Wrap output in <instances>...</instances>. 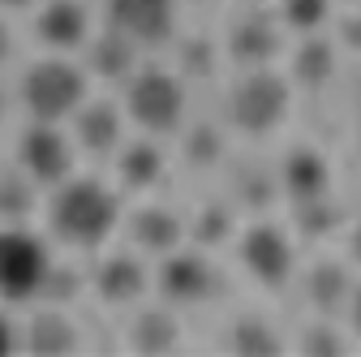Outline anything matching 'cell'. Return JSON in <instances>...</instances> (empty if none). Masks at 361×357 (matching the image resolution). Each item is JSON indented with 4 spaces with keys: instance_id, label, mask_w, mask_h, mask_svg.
<instances>
[{
    "instance_id": "cell-1",
    "label": "cell",
    "mask_w": 361,
    "mask_h": 357,
    "mask_svg": "<svg viewBox=\"0 0 361 357\" xmlns=\"http://www.w3.org/2000/svg\"><path fill=\"white\" fill-rule=\"evenodd\" d=\"M43 219L65 250H104L112 233L125 224L121 190L99 181V176H69V181L48 190Z\"/></svg>"
},
{
    "instance_id": "cell-2",
    "label": "cell",
    "mask_w": 361,
    "mask_h": 357,
    "mask_svg": "<svg viewBox=\"0 0 361 357\" xmlns=\"http://www.w3.org/2000/svg\"><path fill=\"white\" fill-rule=\"evenodd\" d=\"M90 99V78L82 69V61L48 52L26 65L22 82H18V104L26 112V121H56L65 125L82 104Z\"/></svg>"
},
{
    "instance_id": "cell-3",
    "label": "cell",
    "mask_w": 361,
    "mask_h": 357,
    "mask_svg": "<svg viewBox=\"0 0 361 357\" xmlns=\"http://www.w3.org/2000/svg\"><path fill=\"white\" fill-rule=\"evenodd\" d=\"M293 82L276 69H241L233 86L224 91V125L241 138H267L288 121Z\"/></svg>"
},
{
    "instance_id": "cell-4",
    "label": "cell",
    "mask_w": 361,
    "mask_h": 357,
    "mask_svg": "<svg viewBox=\"0 0 361 357\" xmlns=\"http://www.w3.org/2000/svg\"><path fill=\"white\" fill-rule=\"evenodd\" d=\"M190 112V82L164 65H138L125 82V116L151 138L180 133Z\"/></svg>"
},
{
    "instance_id": "cell-5",
    "label": "cell",
    "mask_w": 361,
    "mask_h": 357,
    "mask_svg": "<svg viewBox=\"0 0 361 357\" xmlns=\"http://www.w3.org/2000/svg\"><path fill=\"white\" fill-rule=\"evenodd\" d=\"M52 250L26 224H0V301L26 305L39 301V289L48 280Z\"/></svg>"
},
{
    "instance_id": "cell-6",
    "label": "cell",
    "mask_w": 361,
    "mask_h": 357,
    "mask_svg": "<svg viewBox=\"0 0 361 357\" xmlns=\"http://www.w3.org/2000/svg\"><path fill=\"white\" fill-rule=\"evenodd\" d=\"M155 289H159L164 305H172V310H198L219 297L224 280L202 246H176L155 267Z\"/></svg>"
},
{
    "instance_id": "cell-7",
    "label": "cell",
    "mask_w": 361,
    "mask_h": 357,
    "mask_svg": "<svg viewBox=\"0 0 361 357\" xmlns=\"http://www.w3.org/2000/svg\"><path fill=\"white\" fill-rule=\"evenodd\" d=\"M13 164L30 176L39 190H52V186L69 181L73 164H78L73 133H65L56 121H26V129L13 143Z\"/></svg>"
},
{
    "instance_id": "cell-8",
    "label": "cell",
    "mask_w": 361,
    "mask_h": 357,
    "mask_svg": "<svg viewBox=\"0 0 361 357\" xmlns=\"http://www.w3.org/2000/svg\"><path fill=\"white\" fill-rule=\"evenodd\" d=\"M237 258L245 276L262 289H284L297 276V246L293 233L271 224V219H254L237 233Z\"/></svg>"
},
{
    "instance_id": "cell-9",
    "label": "cell",
    "mask_w": 361,
    "mask_h": 357,
    "mask_svg": "<svg viewBox=\"0 0 361 357\" xmlns=\"http://www.w3.org/2000/svg\"><path fill=\"white\" fill-rule=\"evenodd\" d=\"M284 52V22L276 18V9H241L228 30H224V56L241 69H267Z\"/></svg>"
},
{
    "instance_id": "cell-10",
    "label": "cell",
    "mask_w": 361,
    "mask_h": 357,
    "mask_svg": "<svg viewBox=\"0 0 361 357\" xmlns=\"http://www.w3.org/2000/svg\"><path fill=\"white\" fill-rule=\"evenodd\" d=\"M86 289L112 310H133L151 289V272H147L138 250H112V254L95 258V267L86 276Z\"/></svg>"
},
{
    "instance_id": "cell-11",
    "label": "cell",
    "mask_w": 361,
    "mask_h": 357,
    "mask_svg": "<svg viewBox=\"0 0 361 357\" xmlns=\"http://www.w3.org/2000/svg\"><path fill=\"white\" fill-rule=\"evenodd\" d=\"M104 26L138 48H164L176 39V0H104Z\"/></svg>"
},
{
    "instance_id": "cell-12",
    "label": "cell",
    "mask_w": 361,
    "mask_h": 357,
    "mask_svg": "<svg viewBox=\"0 0 361 357\" xmlns=\"http://www.w3.org/2000/svg\"><path fill=\"white\" fill-rule=\"evenodd\" d=\"M125 108L112 99H86L73 116H69V133H73V147L86 155H99L112 159L125 143Z\"/></svg>"
},
{
    "instance_id": "cell-13",
    "label": "cell",
    "mask_w": 361,
    "mask_h": 357,
    "mask_svg": "<svg viewBox=\"0 0 361 357\" xmlns=\"http://www.w3.org/2000/svg\"><path fill=\"white\" fill-rule=\"evenodd\" d=\"M125 233H129V250L138 254H151V258H164L172 254L176 246H185V215L164 207V202H142L125 215Z\"/></svg>"
},
{
    "instance_id": "cell-14",
    "label": "cell",
    "mask_w": 361,
    "mask_h": 357,
    "mask_svg": "<svg viewBox=\"0 0 361 357\" xmlns=\"http://www.w3.org/2000/svg\"><path fill=\"white\" fill-rule=\"evenodd\" d=\"M90 35H95L90 30V9L82 5V0H39L35 39L48 52H61V56L82 52Z\"/></svg>"
},
{
    "instance_id": "cell-15",
    "label": "cell",
    "mask_w": 361,
    "mask_h": 357,
    "mask_svg": "<svg viewBox=\"0 0 361 357\" xmlns=\"http://www.w3.org/2000/svg\"><path fill=\"white\" fill-rule=\"evenodd\" d=\"M276 181L288 202H310L331 194V159L319 147H288L276 164Z\"/></svg>"
},
{
    "instance_id": "cell-16",
    "label": "cell",
    "mask_w": 361,
    "mask_h": 357,
    "mask_svg": "<svg viewBox=\"0 0 361 357\" xmlns=\"http://www.w3.org/2000/svg\"><path fill=\"white\" fill-rule=\"evenodd\" d=\"M138 65H142V48L133 39H125L121 30H112V26H104L99 35H90L86 48H82L86 78H99V82H112V86H125Z\"/></svg>"
},
{
    "instance_id": "cell-17",
    "label": "cell",
    "mask_w": 361,
    "mask_h": 357,
    "mask_svg": "<svg viewBox=\"0 0 361 357\" xmlns=\"http://www.w3.org/2000/svg\"><path fill=\"white\" fill-rule=\"evenodd\" d=\"M112 168H116V186L121 190H129V194H151V190H159L164 172H168V155H164L159 138L142 133V138L121 143V151L112 155Z\"/></svg>"
},
{
    "instance_id": "cell-18",
    "label": "cell",
    "mask_w": 361,
    "mask_h": 357,
    "mask_svg": "<svg viewBox=\"0 0 361 357\" xmlns=\"http://www.w3.org/2000/svg\"><path fill=\"white\" fill-rule=\"evenodd\" d=\"M336 69H340V43L327 39L323 30L319 35H301V43L288 56V82L297 91H327Z\"/></svg>"
},
{
    "instance_id": "cell-19",
    "label": "cell",
    "mask_w": 361,
    "mask_h": 357,
    "mask_svg": "<svg viewBox=\"0 0 361 357\" xmlns=\"http://www.w3.org/2000/svg\"><path fill=\"white\" fill-rule=\"evenodd\" d=\"M353 272H348V262L340 258H319V262H310L305 267V276H301V293L310 301L314 315H323V319H340L344 315V301L353 293Z\"/></svg>"
},
{
    "instance_id": "cell-20",
    "label": "cell",
    "mask_w": 361,
    "mask_h": 357,
    "mask_svg": "<svg viewBox=\"0 0 361 357\" xmlns=\"http://www.w3.org/2000/svg\"><path fill=\"white\" fill-rule=\"evenodd\" d=\"M22 349L43 353V357H61V353L82 349V336H78V323L65 315V305H39L22 323Z\"/></svg>"
},
{
    "instance_id": "cell-21",
    "label": "cell",
    "mask_w": 361,
    "mask_h": 357,
    "mask_svg": "<svg viewBox=\"0 0 361 357\" xmlns=\"http://www.w3.org/2000/svg\"><path fill=\"white\" fill-rule=\"evenodd\" d=\"M125 340L133 353H172L180 349V323L172 305H142L133 310V319L125 327Z\"/></svg>"
},
{
    "instance_id": "cell-22",
    "label": "cell",
    "mask_w": 361,
    "mask_h": 357,
    "mask_svg": "<svg viewBox=\"0 0 361 357\" xmlns=\"http://www.w3.org/2000/svg\"><path fill=\"white\" fill-rule=\"evenodd\" d=\"M180 159L198 172H211L219 164H228V125L219 121H194L180 125Z\"/></svg>"
},
{
    "instance_id": "cell-23",
    "label": "cell",
    "mask_w": 361,
    "mask_h": 357,
    "mask_svg": "<svg viewBox=\"0 0 361 357\" xmlns=\"http://www.w3.org/2000/svg\"><path fill=\"white\" fill-rule=\"evenodd\" d=\"M224 349L241 353V357H271V353H284L288 340L262 315H241V319H233L228 327H224Z\"/></svg>"
},
{
    "instance_id": "cell-24",
    "label": "cell",
    "mask_w": 361,
    "mask_h": 357,
    "mask_svg": "<svg viewBox=\"0 0 361 357\" xmlns=\"http://www.w3.org/2000/svg\"><path fill=\"white\" fill-rule=\"evenodd\" d=\"M185 233L202 250H215L224 241H233L237 237V207H233V198H211V202H202L194 211V219H185Z\"/></svg>"
},
{
    "instance_id": "cell-25",
    "label": "cell",
    "mask_w": 361,
    "mask_h": 357,
    "mask_svg": "<svg viewBox=\"0 0 361 357\" xmlns=\"http://www.w3.org/2000/svg\"><path fill=\"white\" fill-rule=\"evenodd\" d=\"M224 65V43H215L211 35H185V39H176V73L185 78V82H207L215 78Z\"/></svg>"
},
{
    "instance_id": "cell-26",
    "label": "cell",
    "mask_w": 361,
    "mask_h": 357,
    "mask_svg": "<svg viewBox=\"0 0 361 357\" xmlns=\"http://www.w3.org/2000/svg\"><path fill=\"white\" fill-rule=\"evenodd\" d=\"M293 229L305 241H327L344 229V207L331 194L310 198V202H293Z\"/></svg>"
},
{
    "instance_id": "cell-27",
    "label": "cell",
    "mask_w": 361,
    "mask_h": 357,
    "mask_svg": "<svg viewBox=\"0 0 361 357\" xmlns=\"http://www.w3.org/2000/svg\"><path fill=\"white\" fill-rule=\"evenodd\" d=\"M35 207H39V186L18 164L0 168V224H26Z\"/></svg>"
},
{
    "instance_id": "cell-28",
    "label": "cell",
    "mask_w": 361,
    "mask_h": 357,
    "mask_svg": "<svg viewBox=\"0 0 361 357\" xmlns=\"http://www.w3.org/2000/svg\"><path fill=\"white\" fill-rule=\"evenodd\" d=\"M276 194H280L276 168H262V164H237L233 168V207L262 211V207H271Z\"/></svg>"
},
{
    "instance_id": "cell-29",
    "label": "cell",
    "mask_w": 361,
    "mask_h": 357,
    "mask_svg": "<svg viewBox=\"0 0 361 357\" xmlns=\"http://www.w3.org/2000/svg\"><path fill=\"white\" fill-rule=\"evenodd\" d=\"M348 344H353L348 327H340L336 319H323V315L314 319V323H305V332L297 336V349L305 357H340Z\"/></svg>"
},
{
    "instance_id": "cell-30",
    "label": "cell",
    "mask_w": 361,
    "mask_h": 357,
    "mask_svg": "<svg viewBox=\"0 0 361 357\" xmlns=\"http://www.w3.org/2000/svg\"><path fill=\"white\" fill-rule=\"evenodd\" d=\"M276 18L293 35H319L331 22V0H280Z\"/></svg>"
},
{
    "instance_id": "cell-31",
    "label": "cell",
    "mask_w": 361,
    "mask_h": 357,
    "mask_svg": "<svg viewBox=\"0 0 361 357\" xmlns=\"http://www.w3.org/2000/svg\"><path fill=\"white\" fill-rule=\"evenodd\" d=\"M82 289H86V276L78 272V267H65V262L52 258L48 280H43V289H39V305H69Z\"/></svg>"
},
{
    "instance_id": "cell-32",
    "label": "cell",
    "mask_w": 361,
    "mask_h": 357,
    "mask_svg": "<svg viewBox=\"0 0 361 357\" xmlns=\"http://www.w3.org/2000/svg\"><path fill=\"white\" fill-rule=\"evenodd\" d=\"M22 349V323H13V315L5 310V301H0V357Z\"/></svg>"
},
{
    "instance_id": "cell-33",
    "label": "cell",
    "mask_w": 361,
    "mask_h": 357,
    "mask_svg": "<svg viewBox=\"0 0 361 357\" xmlns=\"http://www.w3.org/2000/svg\"><path fill=\"white\" fill-rule=\"evenodd\" d=\"M336 43H340V48H348V52H361V13H344L340 18Z\"/></svg>"
},
{
    "instance_id": "cell-34",
    "label": "cell",
    "mask_w": 361,
    "mask_h": 357,
    "mask_svg": "<svg viewBox=\"0 0 361 357\" xmlns=\"http://www.w3.org/2000/svg\"><path fill=\"white\" fill-rule=\"evenodd\" d=\"M344 327H348V336L353 340H361V280L353 284V293H348V301H344Z\"/></svg>"
},
{
    "instance_id": "cell-35",
    "label": "cell",
    "mask_w": 361,
    "mask_h": 357,
    "mask_svg": "<svg viewBox=\"0 0 361 357\" xmlns=\"http://www.w3.org/2000/svg\"><path fill=\"white\" fill-rule=\"evenodd\" d=\"M344 246H348V262H353V267H361V219H353V229H348Z\"/></svg>"
},
{
    "instance_id": "cell-36",
    "label": "cell",
    "mask_w": 361,
    "mask_h": 357,
    "mask_svg": "<svg viewBox=\"0 0 361 357\" xmlns=\"http://www.w3.org/2000/svg\"><path fill=\"white\" fill-rule=\"evenodd\" d=\"M9 61H13V30H9V22H0V69Z\"/></svg>"
},
{
    "instance_id": "cell-37",
    "label": "cell",
    "mask_w": 361,
    "mask_h": 357,
    "mask_svg": "<svg viewBox=\"0 0 361 357\" xmlns=\"http://www.w3.org/2000/svg\"><path fill=\"white\" fill-rule=\"evenodd\" d=\"M9 108H13V95L0 86V125H5V116H9Z\"/></svg>"
},
{
    "instance_id": "cell-38",
    "label": "cell",
    "mask_w": 361,
    "mask_h": 357,
    "mask_svg": "<svg viewBox=\"0 0 361 357\" xmlns=\"http://www.w3.org/2000/svg\"><path fill=\"white\" fill-rule=\"evenodd\" d=\"M30 5H39V0H0V9H30Z\"/></svg>"
},
{
    "instance_id": "cell-39",
    "label": "cell",
    "mask_w": 361,
    "mask_h": 357,
    "mask_svg": "<svg viewBox=\"0 0 361 357\" xmlns=\"http://www.w3.org/2000/svg\"><path fill=\"white\" fill-rule=\"evenodd\" d=\"M357 151H361V121H357Z\"/></svg>"
},
{
    "instance_id": "cell-40",
    "label": "cell",
    "mask_w": 361,
    "mask_h": 357,
    "mask_svg": "<svg viewBox=\"0 0 361 357\" xmlns=\"http://www.w3.org/2000/svg\"><path fill=\"white\" fill-rule=\"evenodd\" d=\"M194 5H219V0H194Z\"/></svg>"
},
{
    "instance_id": "cell-41",
    "label": "cell",
    "mask_w": 361,
    "mask_h": 357,
    "mask_svg": "<svg viewBox=\"0 0 361 357\" xmlns=\"http://www.w3.org/2000/svg\"><path fill=\"white\" fill-rule=\"evenodd\" d=\"M357 91H361V82H357Z\"/></svg>"
}]
</instances>
